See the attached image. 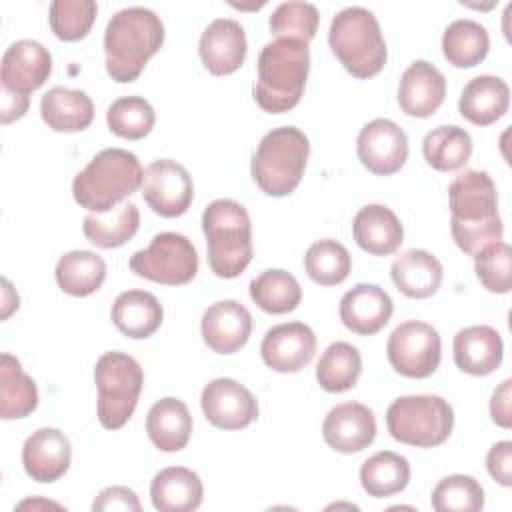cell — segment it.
<instances>
[{
  "label": "cell",
  "instance_id": "6da1fadb",
  "mask_svg": "<svg viewBox=\"0 0 512 512\" xmlns=\"http://www.w3.org/2000/svg\"><path fill=\"white\" fill-rule=\"evenodd\" d=\"M450 232L456 246L476 256L504 234L496 184L484 170H464L448 186Z\"/></svg>",
  "mask_w": 512,
  "mask_h": 512
},
{
  "label": "cell",
  "instance_id": "7a4b0ae2",
  "mask_svg": "<svg viewBox=\"0 0 512 512\" xmlns=\"http://www.w3.org/2000/svg\"><path fill=\"white\" fill-rule=\"evenodd\" d=\"M162 44L164 24L154 10L144 6L118 10L104 32L108 76L120 84L134 82Z\"/></svg>",
  "mask_w": 512,
  "mask_h": 512
},
{
  "label": "cell",
  "instance_id": "3957f363",
  "mask_svg": "<svg viewBox=\"0 0 512 512\" xmlns=\"http://www.w3.org/2000/svg\"><path fill=\"white\" fill-rule=\"evenodd\" d=\"M254 100L270 114L292 110L306 88L310 70L308 44L288 38H274L264 44L256 62Z\"/></svg>",
  "mask_w": 512,
  "mask_h": 512
},
{
  "label": "cell",
  "instance_id": "277c9868",
  "mask_svg": "<svg viewBox=\"0 0 512 512\" xmlns=\"http://www.w3.org/2000/svg\"><path fill=\"white\" fill-rule=\"evenodd\" d=\"M142 178L144 170L134 152L124 148H106L74 176L72 194L88 212L104 214L142 188Z\"/></svg>",
  "mask_w": 512,
  "mask_h": 512
},
{
  "label": "cell",
  "instance_id": "5b68a950",
  "mask_svg": "<svg viewBox=\"0 0 512 512\" xmlns=\"http://www.w3.org/2000/svg\"><path fill=\"white\" fill-rule=\"evenodd\" d=\"M208 266L224 280L240 276L252 260V224L246 208L230 198L212 200L202 212Z\"/></svg>",
  "mask_w": 512,
  "mask_h": 512
},
{
  "label": "cell",
  "instance_id": "8992f818",
  "mask_svg": "<svg viewBox=\"0 0 512 512\" xmlns=\"http://www.w3.org/2000/svg\"><path fill=\"white\" fill-rule=\"evenodd\" d=\"M328 44L354 78L376 76L388 58L378 18L362 6H346L332 18Z\"/></svg>",
  "mask_w": 512,
  "mask_h": 512
},
{
  "label": "cell",
  "instance_id": "52a82bcc",
  "mask_svg": "<svg viewBox=\"0 0 512 512\" xmlns=\"http://www.w3.org/2000/svg\"><path fill=\"white\" fill-rule=\"evenodd\" d=\"M310 156L308 136L296 126L272 128L252 154V178L274 198L288 196L300 184Z\"/></svg>",
  "mask_w": 512,
  "mask_h": 512
},
{
  "label": "cell",
  "instance_id": "ba28073f",
  "mask_svg": "<svg viewBox=\"0 0 512 512\" xmlns=\"http://www.w3.org/2000/svg\"><path fill=\"white\" fill-rule=\"evenodd\" d=\"M386 426L390 436L402 444L434 448L450 438L454 410L436 394L400 396L386 410Z\"/></svg>",
  "mask_w": 512,
  "mask_h": 512
},
{
  "label": "cell",
  "instance_id": "9c48e42d",
  "mask_svg": "<svg viewBox=\"0 0 512 512\" xmlns=\"http://www.w3.org/2000/svg\"><path fill=\"white\" fill-rule=\"evenodd\" d=\"M94 382L98 390V420L106 430L122 428L136 410L144 372L136 358L112 350L104 352L94 366Z\"/></svg>",
  "mask_w": 512,
  "mask_h": 512
},
{
  "label": "cell",
  "instance_id": "30bf717a",
  "mask_svg": "<svg viewBox=\"0 0 512 512\" xmlns=\"http://www.w3.org/2000/svg\"><path fill=\"white\" fill-rule=\"evenodd\" d=\"M128 266L140 278L182 286L194 280L198 272V252L184 234L160 232L150 240L148 248L130 256Z\"/></svg>",
  "mask_w": 512,
  "mask_h": 512
},
{
  "label": "cell",
  "instance_id": "8fae6325",
  "mask_svg": "<svg viewBox=\"0 0 512 512\" xmlns=\"http://www.w3.org/2000/svg\"><path fill=\"white\" fill-rule=\"evenodd\" d=\"M390 366L406 378H428L436 372L442 358L438 330L422 320L398 324L386 344Z\"/></svg>",
  "mask_w": 512,
  "mask_h": 512
},
{
  "label": "cell",
  "instance_id": "7c38bea8",
  "mask_svg": "<svg viewBox=\"0 0 512 512\" xmlns=\"http://www.w3.org/2000/svg\"><path fill=\"white\" fill-rule=\"evenodd\" d=\"M142 196L146 204L164 218L182 216L194 198V184L188 170L170 158L154 160L146 166L142 178Z\"/></svg>",
  "mask_w": 512,
  "mask_h": 512
},
{
  "label": "cell",
  "instance_id": "4fadbf2b",
  "mask_svg": "<svg viewBox=\"0 0 512 512\" xmlns=\"http://www.w3.org/2000/svg\"><path fill=\"white\" fill-rule=\"evenodd\" d=\"M356 154L360 164L378 176L396 174L408 160V136L388 118H374L358 132Z\"/></svg>",
  "mask_w": 512,
  "mask_h": 512
},
{
  "label": "cell",
  "instance_id": "5bb4252c",
  "mask_svg": "<svg viewBox=\"0 0 512 512\" xmlns=\"http://www.w3.org/2000/svg\"><path fill=\"white\" fill-rule=\"evenodd\" d=\"M206 420L220 430H240L258 418L254 394L234 378H214L200 396Z\"/></svg>",
  "mask_w": 512,
  "mask_h": 512
},
{
  "label": "cell",
  "instance_id": "9a60e30c",
  "mask_svg": "<svg viewBox=\"0 0 512 512\" xmlns=\"http://www.w3.org/2000/svg\"><path fill=\"white\" fill-rule=\"evenodd\" d=\"M52 74V56L36 40H16L12 42L0 62L2 90L28 96L30 92L44 86Z\"/></svg>",
  "mask_w": 512,
  "mask_h": 512
},
{
  "label": "cell",
  "instance_id": "2e32d148",
  "mask_svg": "<svg viewBox=\"0 0 512 512\" xmlns=\"http://www.w3.org/2000/svg\"><path fill=\"white\" fill-rule=\"evenodd\" d=\"M260 354L274 372H300L316 354V334L304 322L276 324L264 334Z\"/></svg>",
  "mask_w": 512,
  "mask_h": 512
},
{
  "label": "cell",
  "instance_id": "e0dca14e",
  "mask_svg": "<svg viewBox=\"0 0 512 512\" xmlns=\"http://www.w3.org/2000/svg\"><path fill=\"white\" fill-rule=\"evenodd\" d=\"M322 436L324 442L340 454L360 452L376 438L374 412L360 402H342L326 414Z\"/></svg>",
  "mask_w": 512,
  "mask_h": 512
},
{
  "label": "cell",
  "instance_id": "ac0fdd59",
  "mask_svg": "<svg viewBox=\"0 0 512 512\" xmlns=\"http://www.w3.org/2000/svg\"><path fill=\"white\" fill-rule=\"evenodd\" d=\"M72 462V444L58 428H38L22 446V466L26 474L40 482L50 484L60 480Z\"/></svg>",
  "mask_w": 512,
  "mask_h": 512
},
{
  "label": "cell",
  "instance_id": "d6986e66",
  "mask_svg": "<svg viewBox=\"0 0 512 512\" xmlns=\"http://www.w3.org/2000/svg\"><path fill=\"white\" fill-rule=\"evenodd\" d=\"M246 32L234 18L212 20L198 42V54L204 68L214 76L236 72L246 58Z\"/></svg>",
  "mask_w": 512,
  "mask_h": 512
},
{
  "label": "cell",
  "instance_id": "ffe728a7",
  "mask_svg": "<svg viewBox=\"0 0 512 512\" xmlns=\"http://www.w3.org/2000/svg\"><path fill=\"white\" fill-rule=\"evenodd\" d=\"M204 344L216 354H234L246 346L252 332L248 308L236 300H218L210 304L200 322Z\"/></svg>",
  "mask_w": 512,
  "mask_h": 512
},
{
  "label": "cell",
  "instance_id": "44dd1931",
  "mask_svg": "<svg viewBox=\"0 0 512 512\" xmlns=\"http://www.w3.org/2000/svg\"><path fill=\"white\" fill-rule=\"evenodd\" d=\"M342 324L360 336L380 332L392 318L394 302L378 284H356L340 300Z\"/></svg>",
  "mask_w": 512,
  "mask_h": 512
},
{
  "label": "cell",
  "instance_id": "7402d4cb",
  "mask_svg": "<svg viewBox=\"0 0 512 512\" xmlns=\"http://www.w3.org/2000/svg\"><path fill=\"white\" fill-rule=\"evenodd\" d=\"M446 78L428 60H414L398 84V104L404 114L414 118L432 116L444 102Z\"/></svg>",
  "mask_w": 512,
  "mask_h": 512
},
{
  "label": "cell",
  "instance_id": "603a6c76",
  "mask_svg": "<svg viewBox=\"0 0 512 512\" xmlns=\"http://www.w3.org/2000/svg\"><path fill=\"white\" fill-rule=\"evenodd\" d=\"M456 366L470 376H488L500 368L504 358L502 336L486 324L466 326L456 332L452 342Z\"/></svg>",
  "mask_w": 512,
  "mask_h": 512
},
{
  "label": "cell",
  "instance_id": "cb8c5ba5",
  "mask_svg": "<svg viewBox=\"0 0 512 512\" xmlns=\"http://www.w3.org/2000/svg\"><path fill=\"white\" fill-rule=\"evenodd\" d=\"M356 244L372 256H390L404 242L400 218L384 204L362 206L352 220Z\"/></svg>",
  "mask_w": 512,
  "mask_h": 512
},
{
  "label": "cell",
  "instance_id": "d4e9b609",
  "mask_svg": "<svg viewBox=\"0 0 512 512\" xmlns=\"http://www.w3.org/2000/svg\"><path fill=\"white\" fill-rule=\"evenodd\" d=\"M394 286L408 298H430L438 292L444 268L440 260L422 248H410L396 256L390 266Z\"/></svg>",
  "mask_w": 512,
  "mask_h": 512
},
{
  "label": "cell",
  "instance_id": "484cf974",
  "mask_svg": "<svg viewBox=\"0 0 512 512\" xmlns=\"http://www.w3.org/2000/svg\"><path fill=\"white\" fill-rule=\"evenodd\" d=\"M510 106V88L500 76L482 74L472 78L460 94L458 110L460 114L476 124L490 126L500 120Z\"/></svg>",
  "mask_w": 512,
  "mask_h": 512
},
{
  "label": "cell",
  "instance_id": "4316f807",
  "mask_svg": "<svg viewBox=\"0 0 512 512\" xmlns=\"http://www.w3.org/2000/svg\"><path fill=\"white\" fill-rule=\"evenodd\" d=\"M202 498V480L190 468L170 466L152 478L150 500L160 512H192L202 504Z\"/></svg>",
  "mask_w": 512,
  "mask_h": 512
},
{
  "label": "cell",
  "instance_id": "83f0119b",
  "mask_svg": "<svg viewBox=\"0 0 512 512\" xmlns=\"http://www.w3.org/2000/svg\"><path fill=\"white\" fill-rule=\"evenodd\" d=\"M114 326L128 338H150L162 324L160 300L146 290H126L116 296L110 310Z\"/></svg>",
  "mask_w": 512,
  "mask_h": 512
},
{
  "label": "cell",
  "instance_id": "f1b7e54d",
  "mask_svg": "<svg viewBox=\"0 0 512 512\" xmlns=\"http://www.w3.org/2000/svg\"><path fill=\"white\" fill-rule=\"evenodd\" d=\"M150 442L162 452H180L192 434V416L180 398L166 396L152 404L146 416Z\"/></svg>",
  "mask_w": 512,
  "mask_h": 512
},
{
  "label": "cell",
  "instance_id": "f546056e",
  "mask_svg": "<svg viewBox=\"0 0 512 512\" xmlns=\"http://www.w3.org/2000/svg\"><path fill=\"white\" fill-rule=\"evenodd\" d=\"M40 116L56 132H80L94 120V104L84 90L52 86L40 100Z\"/></svg>",
  "mask_w": 512,
  "mask_h": 512
},
{
  "label": "cell",
  "instance_id": "4dcf8cb0",
  "mask_svg": "<svg viewBox=\"0 0 512 512\" xmlns=\"http://www.w3.org/2000/svg\"><path fill=\"white\" fill-rule=\"evenodd\" d=\"M38 406V388L32 376L10 352L0 356V418L18 420L30 416Z\"/></svg>",
  "mask_w": 512,
  "mask_h": 512
},
{
  "label": "cell",
  "instance_id": "1f68e13d",
  "mask_svg": "<svg viewBox=\"0 0 512 512\" xmlns=\"http://www.w3.org/2000/svg\"><path fill=\"white\" fill-rule=\"evenodd\" d=\"M54 276L62 292L84 298L104 284L106 262L92 250H70L60 256Z\"/></svg>",
  "mask_w": 512,
  "mask_h": 512
},
{
  "label": "cell",
  "instance_id": "d6a6232c",
  "mask_svg": "<svg viewBox=\"0 0 512 512\" xmlns=\"http://www.w3.org/2000/svg\"><path fill=\"white\" fill-rule=\"evenodd\" d=\"M140 226V210L134 202H122L104 214H86L82 232L98 248L110 250L126 244Z\"/></svg>",
  "mask_w": 512,
  "mask_h": 512
},
{
  "label": "cell",
  "instance_id": "836d02e7",
  "mask_svg": "<svg viewBox=\"0 0 512 512\" xmlns=\"http://www.w3.org/2000/svg\"><path fill=\"white\" fill-rule=\"evenodd\" d=\"M490 50L488 30L470 18L450 22L442 34L444 58L456 68H472L480 64Z\"/></svg>",
  "mask_w": 512,
  "mask_h": 512
},
{
  "label": "cell",
  "instance_id": "e575fe53",
  "mask_svg": "<svg viewBox=\"0 0 512 512\" xmlns=\"http://www.w3.org/2000/svg\"><path fill=\"white\" fill-rule=\"evenodd\" d=\"M422 154L438 172L460 170L472 156V136L456 124H442L424 136Z\"/></svg>",
  "mask_w": 512,
  "mask_h": 512
},
{
  "label": "cell",
  "instance_id": "d590c367",
  "mask_svg": "<svg viewBox=\"0 0 512 512\" xmlns=\"http://www.w3.org/2000/svg\"><path fill=\"white\" fill-rule=\"evenodd\" d=\"M410 482V464L392 450L372 454L360 466V484L372 498H386L402 492Z\"/></svg>",
  "mask_w": 512,
  "mask_h": 512
},
{
  "label": "cell",
  "instance_id": "8d00e7d4",
  "mask_svg": "<svg viewBox=\"0 0 512 512\" xmlns=\"http://www.w3.org/2000/svg\"><path fill=\"white\" fill-rule=\"evenodd\" d=\"M250 298L268 314H288L298 308L302 288L298 280L280 268H268L250 282Z\"/></svg>",
  "mask_w": 512,
  "mask_h": 512
},
{
  "label": "cell",
  "instance_id": "74e56055",
  "mask_svg": "<svg viewBox=\"0 0 512 512\" xmlns=\"http://www.w3.org/2000/svg\"><path fill=\"white\" fill-rule=\"evenodd\" d=\"M362 372V356L350 342H332L316 364V380L326 392H346L356 386Z\"/></svg>",
  "mask_w": 512,
  "mask_h": 512
},
{
  "label": "cell",
  "instance_id": "f35d334b",
  "mask_svg": "<svg viewBox=\"0 0 512 512\" xmlns=\"http://www.w3.org/2000/svg\"><path fill=\"white\" fill-rule=\"evenodd\" d=\"M352 258L344 244L332 238H322L310 244L304 254V270L316 284L336 286L350 274Z\"/></svg>",
  "mask_w": 512,
  "mask_h": 512
},
{
  "label": "cell",
  "instance_id": "ab89813d",
  "mask_svg": "<svg viewBox=\"0 0 512 512\" xmlns=\"http://www.w3.org/2000/svg\"><path fill=\"white\" fill-rule=\"evenodd\" d=\"M108 128L126 140H140L150 134L156 122L152 104L142 96H122L108 106Z\"/></svg>",
  "mask_w": 512,
  "mask_h": 512
},
{
  "label": "cell",
  "instance_id": "60d3db41",
  "mask_svg": "<svg viewBox=\"0 0 512 512\" xmlns=\"http://www.w3.org/2000/svg\"><path fill=\"white\" fill-rule=\"evenodd\" d=\"M430 504L436 512H478L484 508V488L468 474H450L434 486Z\"/></svg>",
  "mask_w": 512,
  "mask_h": 512
},
{
  "label": "cell",
  "instance_id": "b9f144b4",
  "mask_svg": "<svg viewBox=\"0 0 512 512\" xmlns=\"http://www.w3.org/2000/svg\"><path fill=\"white\" fill-rule=\"evenodd\" d=\"M320 12L310 2L290 0L282 2L274 8L268 26L274 38H288L308 44L318 30Z\"/></svg>",
  "mask_w": 512,
  "mask_h": 512
},
{
  "label": "cell",
  "instance_id": "7bdbcfd3",
  "mask_svg": "<svg viewBox=\"0 0 512 512\" xmlns=\"http://www.w3.org/2000/svg\"><path fill=\"white\" fill-rule=\"evenodd\" d=\"M96 12L94 0H52L48 8L50 28L64 42L82 40L90 32Z\"/></svg>",
  "mask_w": 512,
  "mask_h": 512
},
{
  "label": "cell",
  "instance_id": "ee69618b",
  "mask_svg": "<svg viewBox=\"0 0 512 512\" xmlns=\"http://www.w3.org/2000/svg\"><path fill=\"white\" fill-rule=\"evenodd\" d=\"M474 272L480 284L494 294H506L512 288V250L506 242H494L474 256Z\"/></svg>",
  "mask_w": 512,
  "mask_h": 512
},
{
  "label": "cell",
  "instance_id": "f6af8a7d",
  "mask_svg": "<svg viewBox=\"0 0 512 512\" xmlns=\"http://www.w3.org/2000/svg\"><path fill=\"white\" fill-rule=\"evenodd\" d=\"M94 512H106V510H124V512H140L142 504L134 490L126 486H108L98 492V496L92 502Z\"/></svg>",
  "mask_w": 512,
  "mask_h": 512
},
{
  "label": "cell",
  "instance_id": "bcb514c9",
  "mask_svg": "<svg viewBox=\"0 0 512 512\" xmlns=\"http://www.w3.org/2000/svg\"><path fill=\"white\" fill-rule=\"evenodd\" d=\"M488 474L502 486H512V442H496L486 454Z\"/></svg>",
  "mask_w": 512,
  "mask_h": 512
},
{
  "label": "cell",
  "instance_id": "7dc6e473",
  "mask_svg": "<svg viewBox=\"0 0 512 512\" xmlns=\"http://www.w3.org/2000/svg\"><path fill=\"white\" fill-rule=\"evenodd\" d=\"M510 386H512V380H504L492 392V398H490V416L502 428H510V424H512V416H510Z\"/></svg>",
  "mask_w": 512,
  "mask_h": 512
},
{
  "label": "cell",
  "instance_id": "c3c4849f",
  "mask_svg": "<svg viewBox=\"0 0 512 512\" xmlns=\"http://www.w3.org/2000/svg\"><path fill=\"white\" fill-rule=\"evenodd\" d=\"M28 96H20L8 90H2V104H0V120L2 124H10L22 118L28 110Z\"/></svg>",
  "mask_w": 512,
  "mask_h": 512
},
{
  "label": "cell",
  "instance_id": "681fc988",
  "mask_svg": "<svg viewBox=\"0 0 512 512\" xmlns=\"http://www.w3.org/2000/svg\"><path fill=\"white\" fill-rule=\"evenodd\" d=\"M2 284H4V296H2V320H6L14 310H18V300H10L8 296H10V282L4 278L2 280Z\"/></svg>",
  "mask_w": 512,
  "mask_h": 512
},
{
  "label": "cell",
  "instance_id": "f907efd6",
  "mask_svg": "<svg viewBox=\"0 0 512 512\" xmlns=\"http://www.w3.org/2000/svg\"><path fill=\"white\" fill-rule=\"evenodd\" d=\"M38 506H50V508H62L60 504H56V502H46V500H40V498H32V500H24V502H20L16 508H38Z\"/></svg>",
  "mask_w": 512,
  "mask_h": 512
}]
</instances>
